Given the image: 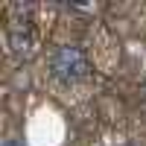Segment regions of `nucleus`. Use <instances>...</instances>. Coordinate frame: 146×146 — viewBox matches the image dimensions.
I'll use <instances>...</instances> for the list:
<instances>
[{
  "instance_id": "2",
  "label": "nucleus",
  "mask_w": 146,
  "mask_h": 146,
  "mask_svg": "<svg viewBox=\"0 0 146 146\" xmlns=\"http://www.w3.org/2000/svg\"><path fill=\"white\" fill-rule=\"evenodd\" d=\"M6 41H9V50L15 53L18 58L29 56L32 47H35V38H32V32H29V27L23 21H12V27L6 32Z\"/></svg>"
},
{
  "instance_id": "1",
  "label": "nucleus",
  "mask_w": 146,
  "mask_h": 146,
  "mask_svg": "<svg viewBox=\"0 0 146 146\" xmlns=\"http://www.w3.org/2000/svg\"><path fill=\"white\" fill-rule=\"evenodd\" d=\"M50 73L62 85H79L91 76V62L79 44H58L47 58Z\"/></svg>"
}]
</instances>
